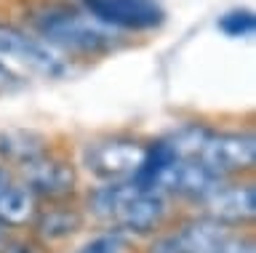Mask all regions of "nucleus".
Here are the masks:
<instances>
[{"instance_id": "1", "label": "nucleus", "mask_w": 256, "mask_h": 253, "mask_svg": "<svg viewBox=\"0 0 256 253\" xmlns=\"http://www.w3.org/2000/svg\"><path fill=\"white\" fill-rule=\"evenodd\" d=\"M166 141L171 144L176 157L198 160L222 179H230L235 173H246L254 168L256 144L251 133L214 131L200 123H187L174 133H168Z\"/></svg>"}, {"instance_id": "2", "label": "nucleus", "mask_w": 256, "mask_h": 253, "mask_svg": "<svg viewBox=\"0 0 256 253\" xmlns=\"http://www.w3.org/2000/svg\"><path fill=\"white\" fill-rule=\"evenodd\" d=\"M88 205L96 219L120 235H150L163 227L168 216V197L131 181L96 187L88 195Z\"/></svg>"}, {"instance_id": "3", "label": "nucleus", "mask_w": 256, "mask_h": 253, "mask_svg": "<svg viewBox=\"0 0 256 253\" xmlns=\"http://www.w3.org/2000/svg\"><path fill=\"white\" fill-rule=\"evenodd\" d=\"M40 40H46L62 56H104L120 45V35L102 27L83 8L48 5L32 16Z\"/></svg>"}, {"instance_id": "4", "label": "nucleus", "mask_w": 256, "mask_h": 253, "mask_svg": "<svg viewBox=\"0 0 256 253\" xmlns=\"http://www.w3.org/2000/svg\"><path fill=\"white\" fill-rule=\"evenodd\" d=\"M152 253H254V240L235 227L203 216L184 221L179 229L155 240Z\"/></svg>"}, {"instance_id": "5", "label": "nucleus", "mask_w": 256, "mask_h": 253, "mask_svg": "<svg viewBox=\"0 0 256 253\" xmlns=\"http://www.w3.org/2000/svg\"><path fill=\"white\" fill-rule=\"evenodd\" d=\"M0 59L19 75L30 72L43 80H62L72 72L67 56L54 51L38 35H30L14 24H0Z\"/></svg>"}, {"instance_id": "6", "label": "nucleus", "mask_w": 256, "mask_h": 253, "mask_svg": "<svg viewBox=\"0 0 256 253\" xmlns=\"http://www.w3.org/2000/svg\"><path fill=\"white\" fill-rule=\"evenodd\" d=\"M144 144L128 136H107L88 141L83 147V165L91 171V176L102 179L104 184L131 181L136 168L142 165Z\"/></svg>"}, {"instance_id": "7", "label": "nucleus", "mask_w": 256, "mask_h": 253, "mask_svg": "<svg viewBox=\"0 0 256 253\" xmlns=\"http://www.w3.org/2000/svg\"><path fill=\"white\" fill-rule=\"evenodd\" d=\"M83 11L112 32H152L166 24L158 0H80Z\"/></svg>"}, {"instance_id": "8", "label": "nucleus", "mask_w": 256, "mask_h": 253, "mask_svg": "<svg viewBox=\"0 0 256 253\" xmlns=\"http://www.w3.org/2000/svg\"><path fill=\"white\" fill-rule=\"evenodd\" d=\"M19 171L24 176L22 184L35 197L43 195V197H51V200H59V197H67L78 184L75 168L51 152H43L35 160L19 165Z\"/></svg>"}, {"instance_id": "9", "label": "nucleus", "mask_w": 256, "mask_h": 253, "mask_svg": "<svg viewBox=\"0 0 256 253\" xmlns=\"http://www.w3.org/2000/svg\"><path fill=\"white\" fill-rule=\"evenodd\" d=\"M256 213V192L254 184H224L211 200L206 203V219L219 221L224 227H243Z\"/></svg>"}, {"instance_id": "10", "label": "nucleus", "mask_w": 256, "mask_h": 253, "mask_svg": "<svg viewBox=\"0 0 256 253\" xmlns=\"http://www.w3.org/2000/svg\"><path fill=\"white\" fill-rule=\"evenodd\" d=\"M38 216L35 195L22 181H11L0 195V224L6 227H24Z\"/></svg>"}, {"instance_id": "11", "label": "nucleus", "mask_w": 256, "mask_h": 253, "mask_svg": "<svg viewBox=\"0 0 256 253\" xmlns=\"http://www.w3.org/2000/svg\"><path fill=\"white\" fill-rule=\"evenodd\" d=\"M0 152L8 163L14 165H24L30 160H35L38 155L48 152L46 139L35 136V133H24V131H11L0 136Z\"/></svg>"}, {"instance_id": "12", "label": "nucleus", "mask_w": 256, "mask_h": 253, "mask_svg": "<svg viewBox=\"0 0 256 253\" xmlns=\"http://www.w3.org/2000/svg\"><path fill=\"white\" fill-rule=\"evenodd\" d=\"M80 224H83L80 213L70 211V208H54L48 213H40V219H38L40 235L46 240H64V237L75 235L80 229Z\"/></svg>"}, {"instance_id": "13", "label": "nucleus", "mask_w": 256, "mask_h": 253, "mask_svg": "<svg viewBox=\"0 0 256 253\" xmlns=\"http://www.w3.org/2000/svg\"><path fill=\"white\" fill-rule=\"evenodd\" d=\"M222 35L232 37V40H248L256 32V16L251 8H232L227 13H222L216 21Z\"/></svg>"}, {"instance_id": "14", "label": "nucleus", "mask_w": 256, "mask_h": 253, "mask_svg": "<svg viewBox=\"0 0 256 253\" xmlns=\"http://www.w3.org/2000/svg\"><path fill=\"white\" fill-rule=\"evenodd\" d=\"M131 251V243H128L126 235L120 232H104L91 237L86 245H80L75 253H128Z\"/></svg>"}, {"instance_id": "15", "label": "nucleus", "mask_w": 256, "mask_h": 253, "mask_svg": "<svg viewBox=\"0 0 256 253\" xmlns=\"http://www.w3.org/2000/svg\"><path fill=\"white\" fill-rule=\"evenodd\" d=\"M27 85V77L19 75L14 67H8L3 59H0V96H8V93H16Z\"/></svg>"}, {"instance_id": "16", "label": "nucleus", "mask_w": 256, "mask_h": 253, "mask_svg": "<svg viewBox=\"0 0 256 253\" xmlns=\"http://www.w3.org/2000/svg\"><path fill=\"white\" fill-rule=\"evenodd\" d=\"M11 181H14V176L3 168V165H0V195H3V189H6L8 184H11Z\"/></svg>"}, {"instance_id": "17", "label": "nucleus", "mask_w": 256, "mask_h": 253, "mask_svg": "<svg viewBox=\"0 0 256 253\" xmlns=\"http://www.w3.org/2000/svg\"><path fill=\"white\" fill-rule=\"evenodd\" d=\"M0 237H3V224H0Z\"/></svg>"}]
</instances>
